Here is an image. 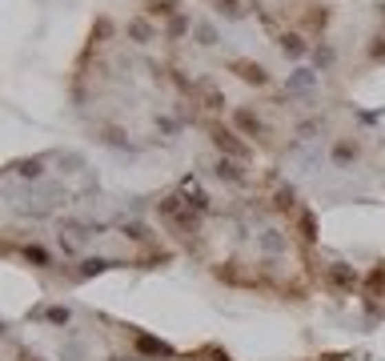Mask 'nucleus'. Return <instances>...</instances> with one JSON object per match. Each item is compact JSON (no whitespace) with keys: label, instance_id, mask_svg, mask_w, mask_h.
I'll return each mask as SVG.
<instances>
[{"label":"nucleus","instance_id":"obj_1","mask_svg":"<svg viewBox=\"0 0 385 361\" xmlns=\"http://www.w3.org/2000/svg\"><path fill=\"white\" fill-rule=\"evenodd\" d=\"M329 277H333V285H337V289H353V285H357V273H353V269H345V265H333V273H329Z\"/></svg>","mask_w":385,"mask_h":361}]
</instances>
